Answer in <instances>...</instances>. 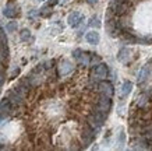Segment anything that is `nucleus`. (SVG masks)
Segmentation results:
<instances>
[{"label": "nucleus", "instance_id": "f257e3e1", "mask_svg": "<svg viewBox=\"0 0 152 151\" xmlns=\"http://www.w3.org/2000/svg\"><path fill=\"white\" fill-rule=\"evenodd\" d=\"M109 74V69L105 63H96L94 64L92 70H91V80L92 81H99V80H103V78L107 77Z\"/></svg>", "mask_w": 152, "mask_h": 151}, {"label": "nucleus", "instance_id": "f03ea898", "mask_svg": "<svg viewBox=\"0 0 152 151\" xmlns=\"http://www.w3.org/2000/svg\"><path fill=\"white\" fill-rule=\"evenodd\" d=\"M110 109H112V99H110V96L102 95V94H101L99 99H98V105H96V108H95V110H98V112H99V113H102L105 118H107V115H109Z\"/></svg>", "mask_w": 152, "mask_h": 151}, {"label": "nucleus", "instance_id": "7ed1b4c3", "mask_svg": "<svg viewBox=\"0 0 152 151\" xmlns=\"http://www.w3.org/2000/svg\"><path fill=\"white\" fill-rule=\"evenodd\" d=\"M105 116L102 113H99L98 110H94L92 113L89 115V118H88V124L91 126V127L96 132V130H99V129L103 126V122H105Z\"/></svg>", "mask_w": 152, "mask_h": 151}, {"label": "nucleus", "instance_id": "20e7f679", "mask_svg": "<svg viewBox=\"0 0 152 151\" xmlns=\"http://www.w3.org/2000/svg\"><path fill=\"white\" fill-rule=\"evenodd\" d=\"M73 57L78 62L81 66H89L91 64V53L83 49H75L73 52Z\"/></svg>", "mask_w": 152, "mask_h": 151}, {"label": "nucleus", "instance_id": "39448f33", "mask_svg": "<svg viewBox=\"0 0 152 151\" xmlns=\"http://www.w3.org/2000/svg\"><path fill=\"white\" fill-rule=\"evenodd\" d=\"M95 136H96V133H95V130H94L89 124H85L83 129V143H84V147H87L88 144H91L92 143V140L95 138Z\"/></svg>", "mask_w": 152, "mask_h": 151}, {"label": "nucleus", "instance_id": "423d86ee", "mask_svg": "<svg viewBox=\"0 0 152 151\" xmlns=\"http://www.w3.org/2000/svg\"><path fill=\"white\" fill-rule=\"evenodd\" d=\"M84 21V15L81 13H78V11H74V13H71L69 15V18H67V23H69L70 27L73 28H77L78 25H81Z\"/></svg>", "mask_w": 152, "mask_h": 151}, {"label": "nucleus", "instance_id": "0eeeda50", "mask_svg": "<svg viewBox=\"0 0 152 151\" xmlns=\"http://www.w3.org/2000/svg\"><path fill=\"white\" fill-rule=\"evenodd\" d=\"M98 91L101 92L102 95H107L110 96L115 94V90H113V85H112V82L109 81H101L98 84Z\"/></svg>", "mask_w": 152, "mask_h": 151}, {"label": "nucleus", "instance_id": "6e6552de", "mask_svg": "<svg viewBox=\"0 0 152 151\" xmlns=\"http://www.w3.org/2000/svg\"><path fill=\"white\" fill-rule=\"evenodd\" d=\"M74 70V66L73 63L70 62V60H61L59 64V74L61 77H66V76H69L71 71Z\"/></svg>", "mask_w": 152, "mask_h": 151}, {"label": "nucleus", "instance_id": "1a4fd4ad", "mask_svg": "<svg viewBox=\"0 0 152 151\" xmlns=\"http://www.w3.org/2000/svg\"><path fill=\"white\" fill-rule=\"evenodd\" d=\"M13 110V105L9 101V98H4V99L0 101V116H7Z\"/></svg>", "mask_w": 152, "mask_h": 151}, {"label": "nucleus", "instance_id": "9d476101", "mask_svg": "<svg viewBox=\"0 0 152 151\" xmlns=\"http://www.w3.org/2000/svg\"><path fill=\"white\" fill-rule=\"evenodd\" d=\"M3 14H4L7 18H15L18 15V7L15 4H13V3H9L4 7V10H3Z\"/></svg>", "mask_w": 152, "mask_h": 151}, {"label": "nucleus", "instance_id": "9b49d317", "mask_svg": "<svg viewBox=\"0 0 152 151\" xmlns=\"http://www.w3.org/2000/svg\"><path fill=\"white\" fill-rule=\"evenodd\" d=\"M7 98H9V101L11 102V105H13V106L21 105V102L24 101V96L21 95L20 92L15 91V90H14V91H10L9 95H7Z\"/></svg>", "mask_w": 152, "mask_h": 151}, {"label": "nucleus", "instance_id": "f8f14e48", "mask_svg": "<svg viewBox=\"0 0 152 151\" xmlns=\"http://www.w3.org/2000/svg\"><path fill=\"white\" fill-rule=\"evenodd\" d=\"M85 39H87L88 43H91V45H96V43H99V41H101V37H99V32L89 31V32H87Z\"/></svg>", "mask_w": 152, "mask_h": 151}, {"label": "nucleus", "instance_id": "ddd939ff", "mask_svg": "<svg viewBox=\"0 0 152 151\" xmlns=\"http://www.w3.org/2000/svg\"><path fill=\"white\" fill-rule=\"evenodd\" d=\"M130 59V52L127 48H121L119 50V53H117V60H119L120 63H127Z\"/></svg>", "mask_w": 152, "mask_h": 151}, {"label": "nucleus", "instance_id": "4468645a", "mask_svg": "<svg viewBox=\"0 0 152 151\" xmlns=\"http://www.w3.org/2000/svg\"><path fill=\"white\" fill-rule=\"evenodd\" d=\"M133 90V82L131 81H124L123 85H121V90H120V94H121V98H126Z\"/></svg>", "mask_w": 152, "mask_h": 151}, {"label": "nucleus", "instance_id": "2eb2a0df", "mask_svg": "<svg viewBox=\"0 0 152 151\" xmlns=\"http://www.w3.org/2000/svg\"><path fill=\"white\" fill-rule=\"evenodd\" d=\"M0 60H1V63H7V60H9V46H7V43L0 45Z\"/></svg>", "mask_w": 152, "mask_h": 151}, {"label": "nucleus", "instance_id": "dca6fc26", "mask_svg": "<svg viewBox=\"0 0 152 151\" xmlns=\"http://www.w3.org/2000/svg\"><path fill=\"white\" fill-rule=\"evenodd\" d=\"M149 71H151L149 66H148V64H145L142 69L140 70V73H138V82H144V81H145V80L148 78V74H149Z\"/></svg>", "mask_w": 152, "mask_h": 151}, {"label": "nucleus", "instance_id": "f3484780", "mask_svg": "<svg viewBox=\"0 0 152 151\" xmlns=\"http://www.w3.org/2000/svg\"><path fill=\"white\" fill-rule=\"evenodd\" d=\"M123 41L127 42V43H133V45H135V43H140V38L134 37V35L129 34V32H123Z\"/></svg>", "mask_w": 152, "mask_h": 151}, {"label": "nucleus", "instance_id": "a211bd4d", "mask_svg": "<svg viewBox=\"0 0 152 151\" xmlns=\"http://www.w3.org/2000/svg\"><path fill=\"white\" fill-rule=\"evenodd\" d=\"M20 37H21V39H23V41H25V42L32 41V35H31V31H29V29H27V28L21 29V32H20Z\"/></svg>", "mask_w": 152, "mask_h": 151}, {"label": "nucleus", "instance_id": "6ab92c4d", "mask_svg": "<svg viewBox=\"0 0 152 151\" xmlns=\"http://www.w3.org/2000/svg\"><path fill=\"white\" fill-rule=\"evenodd\" d=\"M6 29H7V32H15L17 31V21H10L6 25Z\"/></svg>", "mask_w": 152, "mask_h": 151}, {"label": "nucleus", "instance_id": "aec40b11", "mask_svg": "<svg viewBox=\"0 0 152 151\" xmlns=\"http://www.w3.org/2000/svg\"><path fill=\"white\" fill-rule=\"evenodd\" d=\"M39 14H41L42 17H46V15H49V14H50V6L45 4L41 10H39Z\"/></svg>", "mask_w": 152, "mask_h": 151}, {"label": "nucleus", "instance_id": "412c9836", "mask_svg": "<svg viewBox=\"0 0 152 151\" xmlns=\"http://www.w3.org/2000/svg\"><path fill=\"white\" fill-rule=\"evenodd\" d=\"M89 27H95V28H99L101 27V21L98 17H94L91 21H89Z\"/></svg>", "mask_w": 152, "mask_h": 151}, {"label": "nucleus", "instance_id": "4be33fe9", "mask_svg": "<svg viewBox=\"0 0 152 151\" xmlns=\"http://www.w3.org/2000/svg\"><path fill=\"white\" fill-rule=\"evenodd\" d=\"M101 62V57L96 55H94V53H91V64H96Z\"/></svg>", "mask_w": 152, "mask_h": 151}, {"label": "nucleus", "instance_id": "5701e85b", "mask_svg": "<svg viewBox=\"0 0 152 151\" xmlns=\"http://www.w3.org/2000/svg\"><path fill=\"white\" fill-rule=\"evenodd\" d=\"M38 14H39V11H38L37 9H34L31 13H29V18H34V17H37Z\"/></svg>", "mask_w": 152, "mask_h": 151}, {"label": "nucleus", "instance_id": "b1692460", "mask_svg": "<svg viewBox=\"0 0 152 151\" xmlns=\"http://www.w3.org/2000/svg\"><path fill=\"white\" fill-rule=\"evenodd\" d=\"M4 81H6V77H4V74H0V88L4 85Z\"/></svg>", "mask_w": 152, "mask_h": 151}, {"label": "nucleus", "instance_id": "393cba45", "mask_svg": "<svg viewBox=\"0 0 152 151\" xmlns=\"http://www.w3.org/2000/svg\"><path fill=\"white\" fill-rule=\"evenodd\" d=\"M124 138H126V134H124V132L121 130V133H120V137H119V141L120 143H124Z\"/></svg>", "mask_w": 152, "mask_h": 151}, {"label": "nucleus", "instance_id": "a878e982", "mask_svg": "<svg viewBox=\"0 0 152 151\" xmlns=\"http://www.w3.org/2000/svg\"><path fill=\"white\" fill-rule=\"evenodd\" d=\"M57 3H59V0H49V1H48V6H55V4H57Z\"/></svg>", "mask_w": 152, "mask_h": 151}, {"label": "nucleus", "instance_id": "bb28decb", "mask_svg": "<svg viewBox=\"0 0 152 151\" xmlns=\"http://www.w3.org/2000/svg\"><path fill=\"white\" fill-rule=\"evenodd\" d=\"M87 1L89 3V4H95V3H98L99 0H87Z\"/></svg>", "mask_w": 152, "mask_h": 151}, {"label": "nucleus", "instance_id": "cd10ccee", "mask_svg": "<svg viewBox=\"0 0 152 151\" xmlns=\"http://www.w3.org/2000/svg\"><path fill=\"white\" fill-rule=\"evenodd\" d=\"M1 148H3V146H1V144H0V150H1Z\"/></svg>", "mask_w": 152, "mask_h": 151}, {"label": "nucleus", "instance_id": "c85d7f7f", "mask_svg": "<svg viewBox=\"0 0 152 151\" xmlns=\"http://www.w3.org/2000/svg\"><path fill=\"white\" fill-rule=\"evenodd\" d=\"M39 1H42V0H39Z\"/></svg>", "mask_w": 152, "mask_h": 151}, {"label": "nucleus", "instance_id": "c756f323", "mask_svg": "<svg viewBox=\"0 0 152 151\" xmlns=\"http://www.w3.org/2000/svg\"><path fill=\"white\" fill-rule=\"evenodd\" d=\"M0 29H1V27H0Z\"/></svg>", "mask_w": 152, "mask_h": 151}]
</instances>
